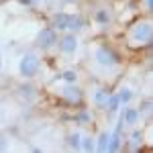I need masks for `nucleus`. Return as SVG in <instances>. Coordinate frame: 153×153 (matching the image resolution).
I'll return each mask as SVG.
<instances>
[{"instance_id":"7ed1b4c3","label":"nucleus","mask_w":153,"mask_h":153,"mask_svg":"<svg viewBox=\"0 0 153 153\" xmlns=\"http://www.w3.org/2000/svg\"><path fill=\"white\" fill-rule=\"evenodd\" d=\"M39 70H41V59H39V55L33 53V51H27L23 57H21V61H19L21 76L27 78V80H31V78H35L37 74H39Z\"/></svg>"},{"instance_id":"6ab92c4d","label":"nucleus","mask_w":153,"mask_h":153,"mask_svg":"<svg viewBox=\"0 0 153 153\" xmlns=\"http://www.w3.org/2000/svg\"><path fill=\"white\" fill-rule=\"evenodd\" d=\"M80 139H82L80 133H70V135H68V147H71V149H80Z\"/></svg>"},{"instance_id":"f03ea898","label":"nucleus","mask_w":153,"mask_h":153,"mask_svg":"<svg viewBox=\"0 0 153 153\" xmlns=\"http://www.w3.org/2000/svg\"><path fill=\"white\" fill-rule=\"evenodd\" d=\"M94 61L98 65H102V68H117L120 65V55L117 53V49L112 47V45H108V43H100V45H96L94 49Z\"/></svg>"},{"instance_id":"f257e3e1","label":"nucleus","mask_w":153,"mask_h":153,"mask_svg":"<svg viewBox=\"0 0 153 153\" xmlns=\"http://www.w3.org/2000/svg\"><path fill=\"white\" fill-rule=\"evenodd\" d=\"M129 45L131 47H147L151 49L153 45V31H151V23L149 21H137V23H133L129 27Z\"/></svg>"},{"instance_id":"4468645a","label":"nucleus","mask_w":153,"mask_h":153,"mask_svg":"<svg viewBox=\"0 0 153 153\" xmlns=\"http://www.w3.org/2000/svg\"><path fill=\"white\" fill-rule=\"evenodd\" d=\"M108 143H110V133L108 131H102L100 137H98V141L94 143V149L100 151V153H108Z\"/></svg>"},{"instance_id":"5701e85b","label":"nucleus","mask_w":153,"mask_h":153,"mask_svg":"<svg viewBox=\"0 0 153 153\" xmlns=\"http://www.w3.org/2000/svg\"><path fill=\"white\" fill-rule=\"evenodd\" d=\"M19 2H21L23 6H33V4H35L37 0H19Z\"/></svg>"},{"instance_id":"f3484780","label":"nucleus","mask_w":153,"mask_h":153,"mask_svg":"<svg viewBox=\"0 0 153 153\" xmlns=\"http://www.w3.org/2000/svg\"><path fill=\"white\" fill-rule=\"evenodd\" d=\"M117 96H118V100H120V104L127 106L131 100H133V90H131V88H123V90L117 92Z\"/></svg>"},{"instance_id":"dca6fc26","label":"nucleus","mask_w":153,"mask_h":153,"mask_svg":"<svg viewBox=\"0 0 153 153\" xmlns=\"http://www.w3.org/2000/svg\"><path fill=\"white\" fill-rule=\"evenodd\" d=\"M118 108H120V100H118V96L117 94H110L104 110H108V114H114V112H118Z\"/></svg>"},{"instance_id":"f8f14e48","label":"nucleus","mask_w":153,"mask_h":153,"mask_svg":"<svg viewBox=\"0 0 153 153\" xmlns=\"http://www.w3.org/2000/svg\"><path fill=\"white\" fill-rule=\"evenodd\" d=\"M123 133H118V131H112L110 133V143H108V153H117L123 149Z\"/></svg>"},{"instance_id":"b1692460","label":"nucleus","mask_w":153,"mask_h":153,"mask_svg":"<svg viewBox=\"0 0 153 153\" xmlns=\"http://www.w3.org/2000/svg\"><path fill=\"white\" fill-rule=\"evenodd\" d=\"M4 149H6V141L0 137V151H4Z\"/></svg>"},{"instance_id":"bb28decb","label":"nucleus","mask_w":153,"mask_h":153,"mask_svg":"<svg viewBox=\"0 0 153 153\" xmlns=\"http://www.w3.org/2000/svg\"><path fill=\"white\" fill-rule=\"evenodd\" d=\"M0 70H2V57H0Z\"/></svg>"},{"instance_id":"a211bd4d","label":"nucleus","mask_w":153,"mask_h":153,"mask_svg":"<svg viewBox=\"0 0 153 153\" xmlns=\"http://www.w3.org/2000/svg\"><path fill=\"white\" fill-rule=\"evenodd\" d=\"M59 78H61L63 82H68V84H76V82H78V71L65 70L63 74H59Z\"/></svg>"},{"instance_id":"6e6552de","label":"nucleus","mask_w":153,"mask_h":153,"mask_svg":"<svg viewBox=\"0 0 153 153\" xmlns=\"http://www.w3.org/2000/svg\"><path fill=\"white\" fill-rule=\"evenodd\" d=\"M68 14L70 12H63V10H57L51 14V23H49V27L51 29H55V31H65L68 29Z\"/></svg>"},{"instance_id":"423d86ee","label":"nucleus","mask_w":153,"mask_h":153,"mask_svg":"<svg viewBox=\"0 0 153 153\" xmlns=\"http://www.w3.org/2000/svg\"><path fill=\"white\" fill-rule=\"evenodd\" d=\"M61 100L68 106H78V104H82V100H84V92L76 84H68V86L61 88Z\"/></svg>"},{"instance_id":"4be33fe9","label":"nucleus","mask_w":153,"mask_h":153,"mask_svg":"<svg viewBox=\"0 0 153 153\" xmlns=\"http://www.w3.org/2000/svg\"><path fill=\"white\" fill-rule=\"evenodd\" d=\"M137 110H139V112H151V98H145V100H143L141 104H139V108H137Z\"/></svg>"},{"instance_id":"9b49d317","label":"nucleus","mask_w":153,"mask_h":153,"mask_svg":"<svg viewBox=\"0 0 153 153\" xmlns=\"http://www.w3.org/2000/svg\"><path fill=\"white\" fill-rule=\"evenodd\" d=\"M92 21H94L98 27H108L110 21H112V14H110L108 8H98V10H94V14H92Z\"/></svg>"},{"instance_id":"412c9836","label":"nucleus","mask_w":153,"mask_h":153,"mask_svg":"<svg viewBox=\"0 0 153 153\" xmlns=\"http://www.w3.org/2000/svg\"><path fill=\"white\" fill-rule=\"evenodd\" d=\"M80 149H82V151H94V139H92V137H82V139H80Z\"/></svg>"},{"instance_id":"a878e982","label":"nucleus","mask_w":153,"mask_h":153,"mask_svg":"<svg viewBox=\"0 0 153 153\" xmlns=\"http://www.w3.org/2000/svg\"><path fill=\"white\" fill-rule=\"evenodd\" d=\"M61 2H65V4H71V2H76V0H61Z\"/></svg>"},{"instance_id":"1a4fd4ad","label":"nucleus","mask_w":153,"mask_h":153,"mask_svg":"<svg viewBox=\"0 0 153 153\" xmlns=\"http://www.w3.org/2000/svg\"><path fill=\"white\" fill-rule=\"evenodd\" d=\"M112 94L108 88H98L94 94H92V104L98 108V110H104L106 108V102H108V96Z\"/></svg>"},{"instance_id":"0eeeda50","label":"nucleus","mask_w":153,"mask_h":153,"mask_svg":"<svg viewBox=\"0 0 153 153\" xmlns=\"http://www.w3.org/2000/svg\"><path fill=\"white\" fill-rule=\"evenodd\" d=\"M120 120L125 123V127H135L137 123H139V118H141V112L137 110V108H133V106H129L127 104V108L120 112Z\"/></svg>"},{"instance_id":"9d476101","label":"nucleus","mask_w":153,"mask_h":153,"mask_svg":"<svg viewBox=\"0 0 153 153\" xmlns=\"http://www.w3.org/2000/svg\"><path fill=\"white\" fill-rule=\"evenodd\" d=\"M84 27H86V19H84L82 14H76V12H70L68 14V29L65 31L78 33V31H82Z\"/></svg>"},{"instance_id":"20e7f679","label":"nucleus","mask_w":153,"mask_h":153,"mask_svg":"<svg viewBox=\"0 0 153 153\" xmlns=\"http://www.w3.org/2000/svg\"><path fill=\"white\" fill-rule=\"evenodd\" d=\"M57 31L55 29H51V27H43L39 33H37V39H35V43H37V47L39 49H43V51H47V49L51 47H55L57 45Z\"/></svg>"},{"instance_id":"39448f33","label":"nucleus","mask_w":153,"mask_h":153,"mask_svg":"<svg viewBox=\"0 0 153 153\" xmlns=\"http://www.w3.org/2000/svg\"><path fill=\"white\" fill-rule=\"evenodd\" d=\"M55 47L59 49V53L61 55H74L76 53V49H78V37L76 33H63L61 37H57V45Z\"/></svg>"},{"instance_id":"393cba45","label":"nucleus","mask_w":153,"mask_h":153,"mask_svg":"<svg viewBox=\"0 0 153 153\" xmlns=\"http://www.w3.org/2000/svg\"><path fill=\"white\" fill-rule=\"evenodd\" d=\"M143 2H145V8L151 10V2H153V0H143Z\"/></svg>"},{"instance_id":"aec40b11","label":"nucleus","mask_w":153,"mask_h":153,"mask_svg":"<svg viewBox=\"0 0 153 153\" xmlns=\"http://www.w3.org/2000/svg\"><path fill=\"white\" fill-rule=\"evenodd\" d=\"M19 92H21V96H23V98H27V100H31V98L35 96V88H33L31 84H23V86L19 88Z\"/></svg>"},{"instance_id":"2eb2a0df","label":"nucleus","mask_w":153,"mask_h":153,"mask_svg":"<svg viewBox=\"0 0 153 153\" xmlns=\"http://www.w3.org/2000/svg\"><path fill=\"white\" fill-rule=\"evenodd\" d=\"M131 151H141V143H143V133L139 129L137 131H133V135H131Z\"/></svg>"},{"instance_id":"ddd939ff","label":"nucleus","mask_w":153,"mask_h":153,"mask_svg":"<svg viewBox=\"0 0 153 153\" xmlns=\"http://www.w3.org/2000/svg\"><path fill=\"white\" fill-rule=\"evenodd\" d=\"M70 120H74L76 125H90V120H92V112L88 110V108H80L74 117H70Z\"/></svg>"}]
</instances>
